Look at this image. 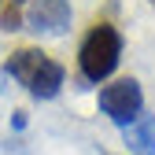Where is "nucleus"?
<instances>
[{"label":"nucleus","mask_w":155,"mask_h":155,"mask_svg":"<svg viewBox=\"0 0 155 155\" xmlns=\"http://www.w3.org/2000/svg\"><path fill=\"white\" fill-rule=\"evenodd\" d=\"M151 8H155V0H151Z\"/></svg>","instance_id":"1a4fd4ad"},{"label":"nucleus","mask_w":155,"mask_h":155,"mask_svg":"<svg viewBox=\"0 0 155 155\" xmlns=\"http://www.w3.org/2000/svg\"><path fill=\"white\" fill-rule=\"evenodd\" d=\"M11 4H18V8H26V0H11Z\"/></svg>","instance_id":"6e6552de"},{"label":"nucleus","mask_w":155,"mask_h":155,"mask_svg":"<svg viewBox=\"0 0 155 155\" xmlns=\"http://www.w3.org/2000/svg\"><path fill=\"white\" fill-rule=\"evenodd\" d=\"M15 129H26V111H15V118H11Z\"/></svg>","instance_id":"0eeeda50"},{"label":"nucleus","mask_w":155,"mask_h":155,"mask_svg":"<svg viewBox=\"0 0 155 155\" xmlns=\"http://www.w3.org/2000/svg\"><path fill=\"white\" fill-rule=\"evenodd\" d=\"M70 0H26L22 8V22L37 37H63L70 30Z\"/></svg>","instance_id":"20e7f679"},{"label":"nucleus","mask_w":155,"mask_h":155,"mask_svg":"<svg viewBox=\"0 0 155 155\" xmlns=\"http://www.w3.org/2000/svg\"><path fill=\"white\" fill-rule=\"evenodd\" d=\"M118 63H122V33H118V26L107 22V18L92 22L89 33L81 37V45H78V74H81V81L100 85L118 70Z\"/></svg>","instance_id":"f03ea898"},{"label":"nucleus","mask_w":155,"mask_h":155,"mask_svg":"<svg viewBox=\"0 0 155 155\" xmlns=\"http://www.w3.org/2000/svg\"><path fill=\"white\" fill-rule=\"evenodd\" d=\"M96 104H100V114H107V118L114 126H133L144 114V92H140V81L137 78H118V81H111L100 89V96H96Z\"/></svg>","instance_id":"7ed1b4c3"},{"label":"nucleus","mask_w":155,"mask_h":155,"mask_svg":"<svg viewBox=\"0 0 155 155\" xmlns=\"http://www.w3.org/2000/svg\"><path fill=\"white\" fill-rule=\"evenodd\" d=\"M0 22H4V30H8V33L22 30V8H18V4H8V8H4V15H0Z\"/></svg>","instance_id":"423d86ee"},{"label":"nucleus","mask_w":155,"mask_h":155,"mask_svg":"<svg viewBox=\"0 0 155 155\" xmlns=\"http://www.w3.org/2000/svg\"><path fill=\"white\" fill-rule=\"evenodd\" d=\"M126 144L137 155H155V118L140 114L133 126H126Z\"/></svg>","instance_id":"39448f33"},{"label":"nucleus","mask_w":155,"mask_h":155,"mask_svg":"<svg viewBox=\"0 0 155 155\" xmlns=\"http://www.w3.org/2000/svg\"><path fill=\"white\" fill-rule=\"evenodd\" d=\"M4 70H8L15 81L33 96V100H55V96H59V89H63V81H67L63 63L55 59V55L33 48V45L15 48V52L8 55Z\"/></svg>","instance_id":"f257e3e1"}]
</instances>
